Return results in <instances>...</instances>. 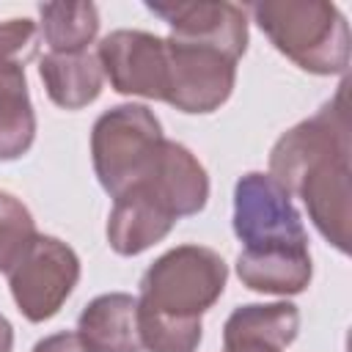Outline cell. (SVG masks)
Listing matches in <instances>:
<instances>
[{"mask_svg":"<svg viewBox=\"0 0 352 352\" xmlns=\"http://www.w3.org/2000/svg\"><path fill=\"white\" fill-rule=\"evenodd\" d=\"M256 25L280 55L311 74H344L349 66V25L324 0H261L250 6Z\"/></svg>","mask_w":352,"mask_h":352,"instance_id":"1","label":"cell"},{"mask_svg":"<svg viewBox=\"0 0 352 352\" xmlns=\"http://www.w3.org/2000/svg\"><path fill=\"white\" fill-rule=\"evenodd\" d=\"M226 280L228 267L217 250L179 245L143 272L138 305L173 319H201L220 300Z\"/></svg>","mask_w":352,"mask_h":352,"instance_id":"2","label":"cell"},{"mask_svg":"<svg viewBox=\"0 0 352 352\" xmlns=\"http://www.w3.org/2000/svg\"><path fill=\"white\" fill-rule=\"evenodd\" d=\"M162 126L146 104H116L91 129V160L99 184L113 198L138 184L157 160Z\"/></svg>","mask_w":352,"mask_h":352,"instance_id":"3","label":"cell"},{"mask_svg":"<svg viewBox=\"0 0 352 352\" xmlns=\"http://www.w3.org/2000/svg\"><path fill=\"white\" fill-rule=\"evenodd\" d=\"M6 275L19 314L38 324L52 319L74 292L80 280V258L58 236L36 234Z\"/></svg>","mask_w":352,"mask_h":352,"instance_id":"4","label":"cell"},{"mask_svg":"<svg viewBox=\"0 0 352 352\" xmlns=\"http://www.w3.org/2000/svg\"><path fill=\"white\" fill-rule=\"evenodd\" d=\"M38 28L28 16L0 22V162L28 154L36 138V113L28 94L25 63L36 55Z\"/></svg>","mask_w":352,"mask_h":352,"instance_id":"5","label":"cell"},{"mask_svg":"<svg viewBox=\"0 0 352 352\" xmlns=\"http://www.w3.org/2000/svg\"><path fill=\"white\" fill-rule=\"evenodd\" d=\"M234 234L245 250L308 248V234L292 195L261 170H250L234 184Z\"/></svg>","mask_w":352,"mask_h":352,"instance_id":"6","label":"cell"},{"mask_svg":"<svg viewBox=\"0 0 352 352\" xmlns=\"http://www.w3.org/2000/svg\"><path fill=\"white\" fill-rule=\"evenodd\" d=\"M168 85L165 99L182 113H214L228 102L236 82V58L204 41L168 36Z\"/></svg>","mask_w":352,"mask_h":352,"instance_id":"7","label":"cell"},{"mask_svg":"<svg viewBox=\"0 0 352 352\" xmlns=\"http://www.w3.org/2000/svg\"><path fill=\"white\" fill-rule=\"evenodd\" d=\"M349 151L352 146H333L305 160L289 182V195H297L316 231L338 250L349 253L352 187H349Z\"/></svg>","mask_w":352,"mask_h":352,"instance_id":"8","label":"cell"},{"mask_svg":"<svg viewBox=\"0 0 352 352\" xmlns=\"http://www.w3.org/2000/svg\"><path fill=\"white\" fill-rule=\"evenodd\" d=\"M96 58L113 91L124 96L165 99V38L146 30H113L99 41Z\"/></svg>","mask_w":352,"mask_h":352,"instance_id":"9","label":"cell"},{"mask_svg":"<svg viewBox=\"0 0 352 352\" xmlns=\"http://www.w3.org/2000/svg\"><path fill=\"white\" fill-rule=\"evenodd\" d=\"M151 14L168 22L170 36L187 41H204L220 47L231 58H242L248 50V16L236 3H146Z\"/></svg>","mask_w":352,"mask_h":352,"instance_id":"10","label":"cell"},{"mask_svg":"<svg viewBox=\"0 0 352 352\" xmlns=\"http://www.w3.org/2000/svg\"><path fill=\"white\" fill-rule=\"evenodd\" d=\"M176 220L165 201L146 182H138L116 195L107 217V242L118 256H138L165 239Z\"/></svg>","mask_w":352,"mask_h":352,"instance_id":"11","label":"cell"},{"mask_svg":"<svg viewBox=\"0 0 352 352\" xmlns=\"http://www.w3.org/2000/svg\"><path fill=\"white\" fill-rule=\"evenodd\" d=\"M140 182H146L176 217L198 214L209 198V176L204 165L176 140H162L154 165Z\"/></svg>","mask_w":352,"mask_h":352,"instance_id":"12","label":"cell"},{"mask_svg":"<svg viewBox=\"0 0 352 352\" xmlns=\"http://www.w3.org/2000/svg\"><path fill=\"white\" fill-rule=\"evenodd\" d=\"M77 336L91 352H143L138 333V297L126 292L94 297L77 319Z\"/></svg>","mask_w":352,"mask_h":352,"instance_id":"13","label":"cell"},{"mask_svg":"<svg viewBox=\"0 0 352 352\" xmlns=\"http://www.w3.org/2000/svg\"><path fill=\"white\" fill-rule=\"evenodd\" d=\"M236 275L242 286L261 294H300L308 289L314 267L308 248L242 250L236 256Z\"/></svg>","mask_w":352,"mask_h":352,"instance_id":"14","label":"cell"},{"mask_svg":"<svg viewBox=\"0 0 352 352\" xmlns=\"http://www.w3.org/2000/svg\"><path fill=\"white\" fill-rule=\"evenodd\" d=\"M300 330V311L292 302H250L231 311L223 324V352L239 346L286 349Z\"/></svg>","mask_w":352,"mask_h":352,"instance_id":"15","label":"cell"},{"mask_svg":"<svg viewBox=\"0 0 352 352\" xmlns=\"http://www.w3.org/2000/svg\"><path fill=\"white\" fill-rule=\"evenodd\" d=\"M47 96L63 110H80L102 94V66L94 52H47L38 60Z\"/></svg>","mask_w":352,"mask_h":352,"instance_id":"16","label":"cell"},{"mask_svg":"<svg viewBox=\"0 0 352 352\" xmlns=\"http://www.w3.org/2000/svg\"><path fill=\"white\" fill-rule=\"evenodd\" d=\"M38 14L50 52H85L99 33V11L94 3H44Z\"/></svg>","mask_w":352,"mask_h":352,"instance_id":"17","label":"cell"},{"mask_svg":"<svg viewBox=\"0 0 352 352\" xmlns=\"http://www.w3.org/2000/svg\"><path fill=\"white\" fill-rule=\"evenodd\" d=\"M138 333L146 352H195L204 324L201 319H173L138 305Z\"/></svg>","mask_w":352,"mask_h":352,"instance_id":"18","label":"cell"},{"mask_svg":"<svg viewBox=\"0 0 352 352\" xmlns=\"http://www.w3.org/2000/svg\"><path fill=\"white\" fill-rule=\"evenodd\" d=\"M36 239L30 209L11 192L0 190V272H8Z\"/></svg>","mask_w":352,"mask_h":352,"instance_id":"19","label":"cell"},{"mask_svg":"<svg viewBox=\"0 0 352 352\" xmlns=\"http://www.w3.org/2000/svg\"><path fill=\"white\" fill-rule=\"evenodd\" d=\"M30 352H91V349L77 333L63 330V333H52V336L41 338Z\"/></svg>","mask_w":352,"mask_h":352,"instance_id":"20","label":"cell"},{"mask_svg":"<svg viewBox=\"0 0 352 352\" xmlns=\"http://www.w3.org/2000/svg\"><path fill=\"white\" fill-rule=\"evenodd\" d=\"M11 346H14V327H11V322L0 314V352H11Z\"/></svg>","mask_w":352,"mask_h":352,"instance_id":"21","label":"cell"},{"mask_svg":"<svg viewBox=\"0 0 352 352\" xmlns=\"http://www.w3.org/2000/svg\"><path fill=\"white\" fill-rule=\"evenodd\" d=\"M231 352H280V349H275V346H239Z\"/></svg>","mask_w":352,"mask_h":352,"instance_id":"22","label":"cell"}]
</instances>
